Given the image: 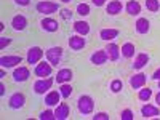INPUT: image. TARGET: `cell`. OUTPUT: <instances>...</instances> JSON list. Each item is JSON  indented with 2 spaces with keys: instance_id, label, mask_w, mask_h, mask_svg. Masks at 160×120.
Masks as SVG:
<instances>
[{
  "instance_id": "obj_25",
  "label": "cell",
  "mask_w": 160,
  "mask_h": 120,
  "mask_svg": "<svg viewBox=\"0 0 160 120\" xmlns=\"http://www.w3.org/2000/svg\"><path fill=\"white\" fill-rule=\"evenodd\" d=\"M117 35H118V31L117 29H102L99 32V37L102 40H106V42H111V40H114Z\"/></svg>"
},
{
  "instance_id": "obj_33",
  "label": "cell",
  "mask_w": 160,
  "mask_h": 120,
  "mask_svg": "<svg viewBox=\"0 0 160 120\" xmlns=\"http://www.w3.org/2000/svg\"><path fill=\"white\" fill-rule=\"evenodd\" d=\"M120 118H122V120H133V111H131V109L122 111V114H120Z\"/></svg>"
},
{
  "instance_id": "obj_20",
  "label": "cell",
  "mask_w": 160,
  "mask_h": 120,
  "mask_svg": "<svg viewBox=\"0 0 160 120\" xmlns=\"http://www.w3.org/2000/svg\"><path fill=\"white\" fill-rule=\"evenodd\" d=\"M61 98L62 96H61L59 91H48V95L45 96V104L47 106H58Z\"/></svg>"
},
{
  "instance_id": "obj_7",
  "label": "cell",
  "mask_w": 160,
  "mask_h": 120,
  "mask_svg": "<svg viewBox=\"0 0 160 120\" xmlns=\"http://www.w3.org/2000/svg\"><path fill=\"white\" fill-rule=\"evenodd\" d=\"M31 77V71L26 68V66H19V68L15 69V72H13V80L15 82H26Z\"/></svg>"
},
{
  "instance_id": "obj_35",
  "label": "cell",
  "mask_w": 160,
  "mask_h": 120,
  "mask_svg": "<svg viewBox=\"0 0 160 120\" xmlns=\"http://www.w3.org/2000/svg\"><path fill=\"white\" fill-rule=\"evenodd\" d=\"M72 15H74V13H72L71 10H68V8L61 10V16H62L64 19H71V18H72Z\"/></svg>"
},
{
  "instance_id": "obj_38",
  "label": "cell",
  "mask_w": 160,
  "mask_h": 120,
  "mask_svg": "<svg viewBox=\"0 0 160 120\" xmlns=\"http://www.w3.org/2000/svg\"><path fill=\"white\" fill-rule=\"evenodd\" d=\"M91 2H93V5H95V7H102L106 3V0H91Z\"/></svg>"
},
{
  "instance_id": "obj_36",
  "label": "cell",
  "mask_w": 160,
  "mask_h": 120,
  "mask_svg": "<svg viewBox=\"0 0 160 120\" xmlns=\"http://www.w3.org/2000/svg\"><path fill=\"white\" fill-rule=\"evenodd\" d=\"M10 42H11V38H8V37H2V38H0V48H5L7 45H10Z\"/></svg>"
},
{
  "instance_id": "obj_13",
  "label": "cell",
  "mask_w": 160,
  "mask_h": 120,
  "mask_svg": "<svg viewBox=\"0 0 160 120\" xmlns=\"http://www.w3.org/2000/svg\"><path fill=\"white\" fill-rule=\"evenodd\" d=\"M106 53H108L109 61H117L120 58V47L117 43H108V47L104 48Z\"/></svg>"
},
{
  "instance_id": "obj_31",
  "label": "cell",
  "mask_w": 160,
  "mask_h": 120,
  "mask_svg": "<svg viewBox=\"0 0 160 120\" xmlns=\"http://www.w3.org/2000/svg\"><path fill=\"white\" fill-rule=\"evenodd\" d=\"M38 118H40V120H53V118L56 120V117H55V112H53V111H43L42 114L38 115Z\"/></svg>"
},
{
  "instance_id": "obj_6",
  "label": "cell",
  "mask_w": 160,
  "mask_h": 120,
  "mask_svg": "<svg viewBox=\"0 0 160 120\" xmlns=\"http://www.w3.org/2000/svg\"><path fill=\"white\" fill-rule=\"evenodd\" d=\"M42 56H43V50L40 47H32V48H29L26 59H28L29 64H38L40 59H42Z\"/></svg>"
},
{
  "instance_id": "obj_32",
  "label": "cell",
  "mask_w": 160,
  "mask_h": 120,
  "mask_svg": "<svg viewBox=\"0 0 160 120\" xmlns=\"http://www.w3.org/2000/svg\"><path fill=\"white\" fill-rule=\"evenodd\" d=\"M122 88H123L122 80H112V83H111V90H112V93H118Z\"/></svg>"
},
{
  "instance_id": "obj_8",
  "label": "cell",
  "mask_w": 160,
  "mask_h": 120,
  "mask_svg": "<svg viewBox=\"0 0 160 120\" xmlns=\"http://www.w3.org/2000/svg\"><path fill=\"white\" fill-rule=\"evenodd\" d=\"M26 102V98L22 93H15V95H11L10 99H8V106L11 109H21Z\"/></svg>"
},
{
  "instance_id": "obj_29",
  "label": "cell",
  "mask_w": 160,
  "mask_h": 120,
  "mask_svg": "<svg viewBox=\"0 0 160 120\" xmlns=\"http://www.w3.org/2000/svg\"><path fill=\"white\" fill-rule=\"evenodd\" d=\"M146 8L152 13L158 11L160 10V0H146Z\"/></svg>"
},
{
  "instance_id": "obj_10",
  "label": "cell",
  "mask_w": 160,
  "mask_h": 120,
  "mask_svg": "<svg viewBox=\"0 0 160 120\" xmlns=\"http://www.w3.org/2000/svg\"><path fill=\"white\" fill-rule=\"evenodd\" d=\"M21 61H22V58L21 56H2L0 58V66L5 69H8V68H15L16 64H21Z\"/></svg>"
},
{
  "instance_id": "obj_24",
  "label": "cell",
  "mask_w": 160,
  "mask_h": 120,
  "mask_svg": "<svg viewBox=\"0 0 160 120\" xmlns=\"http://www.w3.org/2000/svg\"><path fill=\"white\" fill-rule=\"evenodd\" d=\"M149 61V55H146V53H139V55L136 56L135 62H133V68L135 69H142L146 64H148Z\"/></svg>"
},
{
  "instance_id": "obj_39",
  "label": "cell",
  "mask_w": 160,
  "mask_h": 120,
  "mask_svg": "<svg viewBox=\"0 0 160 120\" xmlns=\"http://www.w3.org/2000/svg\"><path fill=\"white\" fill-rule=\"evenodd\" d=\"M152 78H154V80H160V68H158V69H157V71L152 74Z\"/></svg>"
},
{
  "instance_id": "obj_37",
  "label": "cell",
  "mask_w": 160,
  "mask_h": 120,
  "mask_svg": "<svg viewBox=\"0 0 160 120\" xmlns=\"http://www.w3.org/2000/svg\"><path fill=\"white\" fill-rule=\"evenodd\" d=\"M16 2V5H19V7H28L29 3H31V0H15Z\"/></svg>"
},
{
  "instance_id": "obj_22",
  "label": "cell",
  "mask_w": 160,
  "mask_h": 120,
  "mask_svg": "<svg viewBox=\"0 0 160 120\" xmlns=\"http://www.w3.org/2000/svg\"><path fill=\"white\" fill-rule=\"evenodd\" d=\"M74 31L78 35H87L90 32V24L87 21H75L74 22Z\"/></svg>"
},
{
  "instance_id": "obj_23",
  "label": "cell",
  "mask_w": 160,
  "mask_h": 120,
  "mask_svg": "<svg viewBox=\"0 0 160 120\" xmlns=\"http://www.w3.org/2000/svg\"><path fill=\"white\" fill-rule=\"evenodd\" d=\"M125 10H127L128 15L136 16V15H139V13H141V5L136 2V0H130V2L127 3V7H125Z\"/></svg>"
},
{
  "instance_id": "obj_18",
  "label": "cell",
  "mask_w": 160,
  "mask_h": 120,
  "mask_svg": "<svg viewBox=\"0 0 160 120\" xmlns=\"http://www.w3.org/2000/svg\"><path fill=\"white\" fill-rule=\"evenodd\" d=\"M130 85H131V88H135V90H138V88H142L144 85H146V75L144 74H135L131 78H130Z\"/></svg>"
},
{
  "instance_id": "obj_41",
  "label": "cell",
  "mask_w": 160,
  "mask_h": 120,
  "mask_svg": "<svg viewBox=\"0 0 160 120\" xmlns=\"http://www.w3.org/2000/svg\"><path fill=\"white\" fill-rule=\"evenodd\" d=\"M0 95H5V87H3V83H0Z\"/></svg>"
},
{
  "instance_id": "obj_12",
  "label": "cell",
  "mask_w": 160,
  "mask_h": 120,
  "mask_svg": "<svg viewBox=\"0 0 160 120\" xmlns=\"http://www.w3.org/2000/svg\"><path fill=\"white\" fill-rule=\"evenodd\" d=\"M108 59H109V58H108V53H106V50H98V51H95V53L91 55V58H90L91 64H95V66H101V64H104Z\"/></svg>"
},
{
  "instance_id": "obj_16",
  "label": "cell",
  "mask_w": 160,
  "mask_h": 120,
  "mask_svg": "<svg viewBox=\"0 0 160 120\" xmlns=\"http://www.w3.org/2000/svg\"><path fill=\"white\" fill-rule=\"evenodd\" d=\"M11 26H13L15 31H24L26 26H28V19H26V16H22V15H16L11 19Z\"/></svg>"
},
{
  "instance_id": "obj_14",
  "label": "cell",
  "mask_w": 160,
  "mask_h": 120,
  "mask_svg": "<svg viewBox=\"0 0 160 120\" xmlns=\"http://www.w3.org/2000/svg\"><path fill=\"white\" fill-rule=\"evenodd\" d=\"M141 114H142L144 118H151V117L160 115V111H158V108H155V106H152V104H144L141 108Z\"/></svg>"
},
{
  "instance_id": "obj_34",
  "label": "cell",
  "mask_w": 160,
  "mask_h": 120,
  "mask_svg": "<svg viewBox=\"0 0 160 120\" xmlns=\"http://www.w3.org/2000/svg\"><path fill=\"white\" fill-rule=\"evenodd\" d=\"M93 120H109V115L106 112H98L96 115H93Z\"/></svg>"
},
{
  "instance_id": "obj_1",
  "label": "cell",
  "mask_w": 160,
  "mask_h": 120,
  "mask_svg": "<svg viewBox=\"0 0 160 120\" xmlns=\"http://www.w3.org/2000/svg\"><path fill=\"white\" fill-rule=\"evenodd\" d=\"M77 109H78L80 114H83V115L91 114L93 109H95V101H93V98L88 96V95H82L78 98V101H77Z\"/></svg>"
},
{
  "instance_id": "obj_28",
  "label": "cell",
  "mask_w": 160,
  "mask_h": 120,
  "mask_svg": "<svg viewBox=\"0 0 160 120\" xmlns=\"http://www.w3.org/2000/svg\"><path fill=\"white\" fill-rule=\"evenodd\" d=\"M72 91H74V88H72L71 85H68V83H61V87H59V93H61V96H62V98H69V96L72 95Z\"/></svg>"
},
{
  "instance_id": "obj_27",
  "label": "cell",
  "mask_w": 160,
  "mask_h": 120,
  "mask_svg": "<svg viewBox=\"0 0 160 120\" xmlns=\"http://www.w3.org/2000/svg\"><path fill=\"white\" fill-rule=\"evenodd\" d=\"M138 98H139V101L148 102V101L152 98V90H151L149 87H148V88L142 87V90H139V93H138Z\"/></svg>"
},
{
  "instance_id": "obj_4",
  "label": "cell",
  "mask_w": 160,
  "mask_h": 120,
  "mask_svg": "<svg viewBox=\"0 0 160 120\" xmlns=\"http://www.w3.org/2000/svg\"><path fill=\"white\" fill-rule=\"evenodd\" d=\"M51 85H53L51 78H38L34 83V91L37 93V95H45L47 91H50Z\"/></svg>"
},
{
  "instance_id": "obj_15",
  "label": "cell",
  "mask_w": 160,
  "mask_h": 120,
  "mask_svg": "<svg viewBox=\"0 0 160 120\" xmlns=\"http://www.w3.org/2000/svg\"><path fill=\"white\" fill-rule=\"evenodd\" d=\"M69 106L66 104V102H61V104H58V108L55 109V117H56V120H66L69 117Z\"/></svg>"
},
{
  "instance_id": "obj_42",
  "label": "cell",
  "mask_w": 160,
  "mask_h": 120,
  "mask_svg": "<svg viewBox=\"0 0 160 120\" xmlns=\"http://www.w3.org/2000/svg\"><path fill=\"white\" fill-rule=\"evenodd\" d=\"M61 2H62V3H69V2H71V0H61Z\"/></svg>"
},
{
  "instance_id": "obj_40",
  "label": "cell",
  "mask_w": 160,
  "mask_h": 120,
  "mask_svg": "<svg viewBox=\"0 0 160 120\" xmlns=\"http://www.w3.org/2000/svg\"><path fill=\"white\" fill-rule=\"evenodd\" d=\"M155 102H157V106H160V91L155 95Z\"/></svg>"
},
{
  "instance_id": "obj_3",
  "label": "cell",
  "mask_w": 160,
  "mask_h": 120,
  "mask_svg": "<svg viewBox=\"0 0 160 120\" xmlns=\"http://www.w3.org/2000/svg\"><path fill=\"white\" fill-rule=\"evenodd\" d=\"M45 56H47V59L51 66H58L61 58H62V48L61 47H51V48L47 50Z\"/></svg>"
},
{
  "instance_id": "obj_17",
  "label": "cell",
  "mask_w": 160,
  "mask_h": 120,
  "mask_svg": "<svg viewBox=\"0 0 160 120\" xmlns=\"http://www.w3.org/2000/svg\"><path fill=\"white\" fill-rule=\"evenodd\" d=\"M72 71L71 69H61V71H58V74H56V82L61 85V83H68V82H71L72 80Z\"/></svg>"
},
{
  "instance_id": "obj_43",
  "label": "cell",
  "mask_w": 160,
  "mask_h": 120,
  "mask_svg": "<svg viewBox=\"0 0 160 120\" xmlns=\"http://www.w3.org/2000/svg\"><path fill=\"white\" fill-rule=\"evenodd\" d=\"M158 88H160V80H158Z\"/></svg>"
},
{
  "instance_id": "obj_26",
  "label": "cell",
  "mask_w": 160,
  "mask_h": 120,
  "mask_svg": "<svg viewBox=\"0 0 160 120\" xmlns=\"http://www.w3.org/2000/svg\"><path fill=\"white\" fill-rule=\"evenodd\" d=\"M120 53H122V56H125V58H133L135 56V45L130 43V42L123 43L122 48H120Z\"/></svg>"
},
{
  "instance_id": "obj_5",
  "label": "cell",
  "mask_w": 160,
  "mask_h": 120,
  "mask_svg": "<svg viewBox=\"0 0 160 120\" xmlns=\"http://www.w3.org/2000/svg\"><path fill=\"white\" fill-rule=\"evenodd\" d=\"M51 71H53L51 64H50V62H45V61H42V62L35 64L34 74H35L37 77H40V78H47L48 75H51Z\"/></svg>"
},
{
  "instance_id": "obj_19",
  "label": "cell",
  "mask_w": 160,
  "mask_h": 120,
  "mask_svg": "<svg viewBox=\"0 0 160 120\" xmlns=\"http://www.w3.org/2000/svg\"><path fill=\"white\" fill-rule=\"evenodd\" d=\"M135 28H136V32L138 34H148L149 29H151V22L146 19V18H139L135 24Z\"/></svg>"
},
{
  "instance_id": "obj_30",
  "label": "cell",
  "mask_w": 160,
  "mask_h": 120,
  "mask_svg": "<svg viewBox=\"0 0 160 120\" xmlns=\"http://www.w3.org/2000/svg\"><path fill=\"white\" fill-rule=\"evenodd\" d=\"M77 13L80 16H88L90 15V7L87 3H78L77 5Z\"/></svg>"
},
{
  "instance_id": "obj_9",
  "label": "cell",
  "mask_w": 160,
  "mask_h": 120,
  "mask_svg": "<svg viewBox=\"0 0 160 120\" xmlns=\"http://www.w3.org/2000/svg\"><path fill=\"white\" fill-rule=\"evenodd\" d=\"M40 26H42V29L45 32H56L59 29L58 21L53 19V18H43L42 21H40Z\"/></svg>"
},
{
  "instance_id": "obj_2",
  "label": "cell",
  "mask_w": 160,
  "mask_h": 120,
  "mask_svg": "<svg viewBox=\"0 0 160 120\" xmlns=\"http://www.w3.org/2000/svg\"><path fill=\"white\" fill-rule=\"evenodd\" d=\"M59 10V5L56 2H48V0H43V2H38L37 3V11L42 13V15L48 16V15H53Z\"/></svg>"
},
{
  "instance_id": "obj_21",
  "label": "cell",
  "mask_w": 160,
  "mask_h": 120,
  "mask_svg": "<svg viewBox=\"0 0 160 120\" xmlns=\"http://www.w3.org/2000/svg\"><path fill=\"white\" fill-rule=\"evenodd\" d=\"M122 11V2L120 0H112V2L108 3V7H106V13H109V15H118V13Z\"/></svg>"
},
{
  "instance_id": "obj_11",
  "label": "cell",
  "mask_w": 160,
  "mask_h": 120,
  "mask_svg": "<svg viewBox=\"0 0 160 120\" xmlns=\"http://www.w3.org/2000/svg\"><path fill=\"white\" fill-rule=\"evenodd\" d=\"M85 45H87V42H85V38H83V35H71V38H69V47L72 48V50H75V51H78V50H82V48H85Z\"/></svg>"
}]
</instances>
